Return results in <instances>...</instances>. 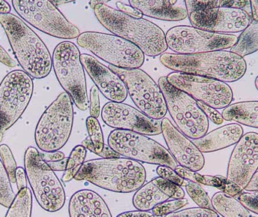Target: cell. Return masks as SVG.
Masks as SVG:
<instances>
[{
    "label": "cell",
    "mask_w": 258,
    "mask_h": 217,
    "mask_svg": "<svg viewBox=\"0 0 258 217\" xmlns=\"http://www.w3.org/2000/svg\"><path fill=\"white\" fill-rule=\"evenodd\" d=\"M159 60L171 70L209 77L224 83L238 81L247 71L244 57L224 50L194 54L163 53Z\"/></svg>",
    "instance_id": "6da1fadb"
},
{
    "label": "cell",
    "mask_w": 258,
    "mask_h": 217,
    "mask_svg": "<svg viewBox=\"0 0 258 217\" xmlns=\"http://www.w3.org/2000/svg\"><path fill=\"white\" fill-rule=\"evenodd\" d=\"M93 10L104 28L135 44L146 55L156 57L168 49L165 33L154 23L130 16L106 4L96 5Z\"/></svg>",
    "instance_id": "7a4b0ae2"
},
{
    "label": "cell",
    "mask_w": 258,
    "mask_h": 217,
    "mask_svg": "<svg viewBox=\"0 0 258 217\" xmlns=\"http://www.w3.org/2000/svg\"><path fill=\"white\" fill-rule=\"evenodd\" d=\"M0 24L24 72L36 80L48 77L52 69V57L40 37L12 13L0 14Z\"/></svg>",
    "instance_id": "3957f363"
},
{
    "label": "cell",
    "mask_w": 258,
    "mask_h": 217,
    "mask_svg": "<svg viewBox=\"0 0 258 217\" xmlns=\"http://www.w3.org/2000/svg\"><path fill=\"white\" fill-rule=\"evenodd\" d=\"M147 178L145 168L128 158L93 159L82 165L76 174L77 181L86 180L101 189L118 193L138 190Z\"/></svg>",
    "instance_id": "277c9868"
},
{
    "label": "cell",
    "mask_w": 258,
    "mask_h": 217,
    "mask_svg": "<svg viewBox=\"0 0 258 217\" xmlns=\"http://www.w3.org/2000/svg\"><path fill=\"white\" fill-rule=\"evenodd\" d=\"M72 99L62 92L45 109L35 130V142L41 151H59L71 137L74 125Z\"/></svg>",
    "instance_id": "5b68a950"
},
{
    "label": "cell",
    "mask_w": 258,
    "mask_h": 217,
    "mask_svg": "<svg viewBox=\"0 0 258 217\" xmlns=\"http://www.w3.org/2000/svg\"><path fill=\"white\" fill-rule=\"evenodd\" d=\"M24 169L39 205L49 213L63 208L66 201L63 185L54 171L41 159L39 151L34 147H28L26 150Z\"/></svg>",
    "instance_id": "8992f818"
},
{
    "label": "cell",
    "mask_w": 258,
    "mask_h": 217,
    "mask_svg": "<svg viewBox=\"0 0 258 217\" xmlns=\"http://www.w3.org/2000/svg\"><path fill=\"white\" fill-rule=\"evenodd\" d=\"M52 67L60 86L77 108L86 111L89 107L86 74L80 50L74 42L64 41L55 47Z\"/></svg>",
    "instance_id": "52a82bcc"
},
{
    "label": "cell",
    "mask_w": 258,
    "mask_h": 217,
    "mask_svg": "<svg viewBox=\"0 0 258 217\" xmlns=\"http://www.w3.org/2000/svg\"><path fill=\"white\" fill-rule=\"evenodd\" d=\"M77 43L112 66L125 69L140 68L145 57L137 45L116 35L84 32L77 38Z\"/></svg>",
    "instance_id": "ba28073f"
},
{
    "label": "cell",
    "mask_w": 258,
    "mask_h": 217,
    "mask_svg": "<svg viewBox=\"0 0 258 217\" xmlns=\"http://www.w3.org/2000/svg\"><path fill=\"white\" fill-rule=\"evenodd\" d=\"M167 109L177 128L190 139H199L207 133L209 121L198 101L168 83L165 77L159 80Z\"/></svg>",
    "instance_id": "9c48e42d"
},
{
    "label": "cell",
    "mask_w": 258,
    "mask_h": 217,
    "mask_svg": "<svg viewBox=\"0 0 258 217\" xmlns=\"http://www.w3.org/2000/svg\"><path fill=\"white\" fill-rule=\"evenodd\" d=\"M18 15L36 30L62 39L78 38L80 31L51 0H12Z\"/></svg>",
    "instance_id": "30bf717a"
},
{
    "label": "cell",
    "mask_w": 258,
    "mask_h": 217,
    "mask_svg": "<svg viewBox=\"0 0 258 217\" xmlns=\"http://www.w3.org/2000/svg\"><path fill=\"white\" fill-rule=\"evenodd\" d=\"M33 79L24 70L12 71L0 84V142L25 112L33 97Z\"/></svg>",
    "instance_id": "8fae6325"
},
{
    "label": "cell",
    "mask_w": 258,
    "mask_h": 217,
    "mask_svg": "<svg viewBox=\"0 0 258 217\" xmlns=\"http://www.w3.org/2000/svg\"><path fill=\"white\" fill-rule=\"evenodd\" d=\"M108 145L121 156L138 162L165 165L172 169L178 165L165 147L138 132L116 129L109 135Z\"/></svg>",
    "instance_id": "7c38bea8"
},
{
    "label": "cell",
    "mask_w": 258,
    "mask_h": 217,
    "mask_svg": "<svg viewBox=\"0 0 258 217\" xmlns=\"http://www.w3.org/2000/svg\"><path fill=\"white\" fill-rule=\"evenodd\" d=\"M126 86L128 94L137 107L150 118L160 120L168 112L166 102L159 85L142 69H125L110 65Z\"/></svg>",
    "instance_id": "4fadbf2b"
},
{
    "label": "cell",
    "mask_w": 258,
    "mask_h": 217,
    "mask_svg": "<svg viewBox=\"0 0 258 217\" xmlns=\"http://www.w3.org/2000/svg\"><path fill=\"white\" fill-rule=\"evenodd\" d=\"M165 39L168 48L176 54H194L231 48L238 37L189 26H177L168 30Z\"/></svg>",
    "instance_id": "5bb4252c"
},
{
    "label": "cell",
    "mask_w": 258,
    "mask_h": 217,
    "mask_svg": "<svg viewBox=\"0 0 258 217\" xmlns=\"http://www.w3.org/2000/svg\"><path fill=\"white\" fill-rule=\"evenodd\" d=\"M166 78L176 89L213 108H226L233 101V91L224 82L180 72L171 73Z\"/></svg>",
    "instance_id": "9a60e30c"
},
{
    "label": "cell",
    "mask_w": 258,
    "mask_h": 217,
    "mask_svg": "<svg viewBox=\"0 0 258 217\" xmlns=\"http://www.w3.org/2000/svg\"><path fill=\"white\" fill-rule=\"evenodd\" d=\"M192 27L220 33L243 31L252 21L251 14L237 8L217 6L188 15Z\"/></svg>",
    "instance_id": "2e32d148"
},
{
    "label": "cell",
    "mask_w": 258,
    "mask_h": 217,
    "mask_svg": "<svg viewBox=\"0 0 258 217\" xmlns=\"http://www.w3.org/2000/svg\"><path fill=\"white\" fill-rule=\"evenodd\" d=\"M101 118L109 127L138 132L149 136L162 133V121L150 118L141 111L123 103H107L101 110Z\"/></svg>",
    "instance_id": "e0dca14e"
},
{
    "label": "cell",
    "mask_w": 258,
    "mask_h": 217,
    "mask_svg": "<svg viewBox=\"0 0 258 217\" xmlns=\"http://www.w3.org/2000/svg\"><path fill=\"white\" fill-rule=\"evenodd\" d=\"M258 169V133L242 135L232 152L227 168V177L245 190Z\"/></svg>",
    "instance_id": "ac0fdd59"
},
{
    "label": "cell",
    "mask_w": 258,
    "mask_h": 217,
    "mask_svg": "<svg viewBox=\"0 0 258 217\" xmlns=\"http://www.w3.org/2000/svg\"><path fill=\"white\" fill-rule=\"evenodd\" d=\"M162 133L170 153L179 165L194 171H200L204 168L206 161L203 153L165 117L162 120Z\"/></svg>",
    "instance_id": "d6986e66"
},
{
    "label": "cell",
    "mask_w": 258,
    "mask_h": 217,
    "mask_svg": "<svg viewBox=\"0 0 258 217\" xmlns=\"http://www.w3.org/2000/svg\"><path fill=\"white\" fill-rule=\"evenodd\" d=\"M81 61L95 86L107 100L118 103L126 100L128 90L118 74L89 54H81Z\"/></svg>",
    "instance_id": "ffe728a7"
},
{
    "label": "cell",
    "mask_w": 258,
    "mask_h": 217,
    "mask_svg": "<svg viewBox=\"0 0 258 217\" xmlns=\"http://www.w3.org/2000/svg\"><path fill=\"white\" fill-rule=\"evenodd\" d=\"M71 217H111L107 204L97 192L89 189L78 191L70 200Z\"/></svg>",
    "instance_id": "44dd1931"
},
{
    "label": "cell",
    "mask_w": 258,
    "mask_h": 217,
    "mask_svg": "<svg viewBox=\"0 0 258 217\" xmlns=\"http://www.w3.org/2000/svg\"><path fill=\"white\" fill-rule=\"evenodd\" d=\"M243 133V128L240 124L232 123L218 127L206 133L203 137L192 141L202 153H213L235 145Z\"/></svg>",
    "instance_id": "7402d4cb"
},
{
    "label": "cell",
    "mask_w": 258,
    "mask_h": 217,
    "mask_svg": "<svg viewBox=\"0 0 258 217\" xmlns=\"http://www.w3.org/2000/svg\"><path fill=\"white\" fill-rule=\"evenodd\" d=\"M132 7L143 15L166 21H183L187 18L186 9L171 4L169 0H128Z\"/></svg>",
    "instance_id": "603a6c76"
},
{
    "label": "cell",
    "mask_w": 258,
    "mask_h": 217,
    "mask_svg": "<svg viewBox=\"0 0 258 217\" xmlns=\"http://www.w3.org/2000/svg\"><path fill=\"white\" fill-rule=\"evenodd\" d=\"M226 121L258 128V101H243L229 105L222 112Z\"/></svg>",
    "instance_id": "cb8c5ba5"
},
{
    "label": "cell",
    "mask_w": 258,
    "mask_h": 217,
    "mask_svg": "<svg viewBox=\"0 0 258 217\" xmlns=\"http://www.w3.org/2000/svg\"><path fill=\"white\" fill-rule=\"evenodd\" d=\"M170 199L153 181L143 185L135 192L132 199L134 207L137 210L149 211L152 210L158 204Z\"/></svg>",
    "instance_id": "d4e9b609"
},
{
    "label": "cell",
    "mask_w": 258,
    "mask_h": 217,
    "mask_svg": "<svg viewBox=\"0 0 258 217\" xmlns=\"http://www.w3.org/2000/svg\"><path fill=\"white\" fill-rule=\"evenodd\" d=\"M214 210L222 216H252L249 210L236 198L224 192L215 193L212 198Z\"/></svg>",
    "instance_id": "484cf974"
},
{
    "label": "cell",
    "mask_w": 258,
    "mask_h": 217,
    "mask_svg": "<svg viewBox=\"0 0 258 217\" xmlns=\"http://www.w3.org/2000/svg\"><path fill=\"white\" fill-rule=\"evenodd\" d=\"M258 51V21L253 20L242 32L230 51L241 57L249 55Z\"/></svg>",
    "instance_id": "4316f807"
},
{
    "label": "cell",
    "mask_w": 258,
    "mask_h": 217,
    "mask_svg": "<svg viewBox=\"0 0 258 217\" xmlns=\"http://www.w3.org/2000/svg\"><path fill=\"white\" fill-rule=\"evenodd\" d=\"M86 127H87L89 138L84 139L82 142L81 145L89 151L96 154L97 156H99L105 145L101 124L97 118L92 116L88 117L86 119Z\"/></svg>",
    "instance_id": "83f0119b"
},
{
    "label": "cell",
    "mask_w": 258,
    "mask_h": 217,
    "mask_svg": "<svg viewBox=\"0 0 258 217\" xmlns=\"http://www.w3.org/2000/svg\"><path fill=\"white\" fill-rule=\"evenodd\" d=\"M33 208V195L28 187L18 190L9 207L6 217H30Z\"/></svg>",
    "instance_id": "f1b7e54d"
},
{
    "label": "cell",
    "mask_w": 258,
    "mask_h": 217,
    "mask_svg": "<svg viewBox=\"0 0 258 217\" xmlns=\"http://www.w3.org/2000/svg\"><path fill=\"white\" fill-rule=\"evenodd\" d=\"M203 184L217 188L221 192L233 197H236L244 191L236 183L222 176L203 175Z\"/></svg>",
    "instance_id": "f546056e"
},
{
    "label": "cell",
    "mask_w": 258,
    "mask_h": 217,
    "mask_svg": "<svg viewBox=\"0 0 258 217\" xmlns=\"http://www.w3.org/2000/svg\"><path fill=\"white\" fill-rule=\"evenodd\" d=\"M15 197L9 174L0 158V205L9 208Z\"/></svg>",
    "instance_id": "4dcf8cb0"
},
{
    "label": "cell",
    "mask_w": 258,
    "mask_h": 217,
    "mask_svg": "<svg viewBox=\"0 0 258 217\" xmlns=\"http://www.w3.org/2000/svg\"><path fill=\"white\" fill-rule=\"evenodd\" d=\"M185 187L189 196L199 207L213 209L212 200L209 198L207 192L198 183L188 180L185 183Z\"/></svg>",
    "instance_id": "1f68e13d"
},
{
    "label": "cell",
    "mask_w": 258,
    "mask_h": 217,
    "mask_svg": "<svg viewBox=\"0 0 258 217\" xmlns=\"http://www.w3.org/2000/svg\"><path fill=\"white\" fill-rule=\"evenodd\" d=\"M152 181L170 198L181 199L185 197V192L181 186H178L172 182L168 181L160 177L153 179Z\"/></svg>",
    "instance_id": "d6a6232c"
},
{
    "label": "cell",
    "mask_w": 258,
    "mask_h": 217,
    "mask_svg": "<svg viewBox=\"0 0 258 217\" xmlns=\"http://www.w3.org/2000/svg\"><path fill=\"white\" fill-rule=\"evenodd\" d=\"M188 204V200L186 198L181 199H175L173 201H166L161 204H158L152 210L153 216H165L170 213L177 211L180 209L183 208Z\"/></svg>",
    "instance_id": "836d02e7"
},
{
    "label": "cell",
    "mask_w": 258,
    "mask_h": 217,
    "mask_svg": "<svg viewBox=\"0 0 258 217\" xmlns=\"http://www.w3.org/2000/svg\"><path fill=\"white\" fill-rule=\"evenodd\" d=\"M0 158H1L2 162L7 171L8 174H9L11 183H16L15 172H16L18 167H17L16 162H15V158L12 154V150L6 144L0 145Z\"/></svg>",
    "instance_id": "e575fe53"
},
{
    "label": "cell",
    "mask_w": 258,
    "mask_h": 217,
    "mask_svg": "<svg viewBox=\"0 0 258 217\" xmlns=\"http://www.w3.org/2000/svg\"><path fill=\"white\" fill-rule=\"evenodd\" d=\"M168 216H189V217H218L219 214L214 209L204 208V207H192L185 209L180 211H175L170 213Z\"/></svg>",
    "instance_id": "d590c367"
},
{
    "label": "cell",
    "mask_w": 258,
    "mask_h": 217,
    "mask_svg": "<svg viewBox=\"0 0 258 217\" xmlns=\"http://www.w3.org/2000/svg\"><path fill=\"white\" fill-rule=\"evenodd\" d=\"M239 200L249 211L258 215V190L253 192H242L236 195Z\"/></svg>",
    "instance_id": "8d00e7d4"
},
{
    "label": "cell",
    "mask_w": 258,
    "mask_h": 217,
    "mask_svg": "<svg viewBox=\"0 0 258 217\" xmlns=\"http://www.w3.org/2000/svg\"><path fill=\"white\" fill-rule=\"evenodd\" d=\"M220 0H184L188 15L219 6Z\"/></svg>",
    "instance_id": "74e56055"
},
{
    "label": "cell",
    "mask_w": 258,
    "mask_h": 217,
    "mask_svg": "<svg viewBox=\"0 0 258 217\" xmlns=\"http://www.w3.org/2000/svg\"><path fill=\"white\" fill-rule=\"evenodd\" d=\"M156 173L159 177L165 179V180L172 182V183H175V184L180 186H185L186 181H185L184 179L180 177L175 171H174L170 167L159 165L158 168H156Z\"/></svg>",
    "instance_id": "f35d334b"
},
{
    "label": "cell",
    "mask_w": 258,
    "mask_h": 217,
    "mask_svg": "<svg viewBox=\"0 0 258 217\" xmlns=\"http://www.w3.org/2000/svg\"><path fill=\"white\" fill-rule=\"evenodd\" d=\"M90 107L91 116L98 118L101 113V105H100L99 89L97 86H93L90 91Z\"/></svg>",
    "instance_id": "ab89813d"
},
{
    "label": "cell",
    "mask_w": 258,
    "mask_h": 217,
    "mask_svg": "<svg viewBox=\"0 0 258 217\" xmlns=\"http://www.w3.org/2000/svg\"><path fill=\"white\" fill-rule=\"evenodd\" d=\"M174 171L183 177L184 180H190V181L196 182V183H201L203 184V175L198 174L197 171H194L192 170L188 169L181 165H177V168Z\"/></svg>",
    "instance_id": "60d3db41"
},
{
    "label": "cell",
    "mask_w": 258,
    "mask_h": 217,
    "mask_svg": "<svg viewBox=\"0 0 258 217\" xmlns=\"http://www.w3.org/2000/svg\"><path fill=\"white\" fill-rule=\"evenodd\" d=\"M198 104L200 106V107L203 109V110L204 111L208 118H209L212 122L215 123L217 125H220V124H222L223 121H224L222 114L220 113L216 109L209 107V106L206 105V104H203V103L200 102V101H198Z\"/></svg>",
    "instance_id": "b9f144b4"
},
{
    "label": "cell",
    "mask_w": 258,
    "mask_h": 217,
    "mask_svg": "<svg viewBox=\"0 0 258 217\" xmlns=\"http://www.w3.org/2000/svg\"><path fill=\"white\" fill-rule=\"evenodd\" d=\"M116 5L119 11L126 14V15H130V16L135 17L137 18H142L144 16L141 11L132 7V6H128V5L125 4L122 2H117Z\"/></svg>",
    "instance_id": "7bdbcfd3"
},
{
    "label": "cell",
    "mask_w": 258,
    "mask_h": 217,
    "mask_svg": "<svg viewBox=\"0 0 258 217\" xmlns=\"http://www.w3.org/2000/svg\"><path fill=\"white\" fill-rule=\"evenodd\" d=\"M39 156L45 162H54L64 159V153L62 152H44L39 151Z\"/></svg>",
    "instance_id": "ee69618b"
},
{
    "label": "cell",
    "mask_w": 258,
    "mask_h": 217,
    "mask_svg": "<svg viewBox=\"0 0 258 217\" xmlns=\"http://www.w3.org/2000/svg\"><path fill=\"white\" fill-rule=\"evenodd\" d=\"M15 179H16L17 187L18 190L23 188L27 187V177L25 169L22 167H18L15 172Z\"/></svg>",
    "instance_id": "f6af8a7d"
},
{
    "label": "cell",
    "mask_w": 258,
    "mask_h": 217,
    "mask_svg": "<svg viewBox=\"0 0 258 217\" xmlns=\"http://www.w3.org/2000/svg\"><path fill=\"white\" fill-rule=\"evenodd\" d=\"M0 62L8 67L13 68L17 66L16 61L12 58V57L1 45H0Z\"/></svg>",
    "instance_id": "bcb514c9"
},
{
    "label": "cell",
    "mask_w": 258,
    "mask_h": 217,
    "mask_svg": "<svg viewBox=\"0 0 258 217\" xmlns=\"http://www.w3.org/2000/svg\"><path fill=\"white\" fill-rule=\"evenodd\" d=\"M45 162L54 171H65L68 167V158H64L61 160L54 161V162Z\"/></svg>",
    "instance_id": "7dc6e473"
},
{
    "label": "cell",
    "mask_w": 258,
    "mask_h": 217,
    "mask_svg": "<svg viewBox=\"0 0 258 217\" xmlns=\"http://www.w3.org/2000/svg\"><path fill=\"white\" fill-rule=\"evenodd\" d=\"M153 214L149 211H144V210H138L137 211H128L125 213H121L118 215V216H126V217H147L153 216Z\"/></svg>",
    "instance_id": "c3c4849f"
},
{
    "label": "cell",
    "mask_w": 258,
    "mask_h": 217,
    "mask_svg": "<svg viewBox=\"0 0 258 217\" xmlns=\"http://www.w3.org/2000/svg\"><path fill=\"white\" fill-rule=\"evenodd\" d=\"M245 190H246L247 192L258 190V171L254 174L251 181L249 182Z\"/></svg>",
    "instance_id": "681fc988"
},
{
    "label": "cell",
    "mask_w": 258,
    "mask_h": 217,
    "mask_svg": "<svg viewBox=\"0 0 258 217\" xmlns=\"http://www.w3.org/2000/svg\"><path fill=\"white\" fill-rule=\"evenodd\" d=\"M251 5V18L254 21H258V0H249Z\"/></svg>",
    "instance_id": "f907efd6"
},
{
    "label": "cell",
    "mask_w": 258,
    "mask_h": 217,
    "mask_svg": "<svg viewBox=\"0 0 258 217\" xmlns=\"http://www.w3.org/2000/svg\"><path fill=\"white\" fill-rule=\"evenodd\" d=\"M11 6L6 0H0V14H8L11 12Z\"/></svg>",
    "instance_id": "816d5d0a"
},
{
    "label": "cell",
    "mask_w": 258,
    "mask_h": 217,
    "mask_svg": "<svg viewBox=\"0 0 258 217\" xmlns=\"http://www.w3.org/2000/svg\"><path fill=\"white\" fill-rule=\"evenodd\" d=\"M110 1H111V0H90L89 4H90L91 8L93 9L96 5L106 4V3Z\"/></svg>",
    "instance_id": "f5cc1de1"
},
{
    "label": "cell",
    "mask_w": 258,
    "mask_h": 217,
    "mask_svg": "<svg viewBox=\"0 0 258 217\" xmlns=\"http://www.w3.org/2000/svg\"><path fill=\"white\" fill-rule=\"evenodd\" d=\"M51 1L56 6H59L72 3V2L77 1V0H51Z\"/></svg>",
    "instance_id": "db71d44e"
},
{
    "label": "cell",
    "mask_w": 258,
    "mask_h": 217,
    "mask_svg": "<svg viewBox=\"0 0 258 217\" xmlns=\"http://www.w3.org/2000/svg\"><path fill=\"white\" fill-rule=\"evenodd\" d=\"M255 87L256 89H257V90L258 91V76L257 77H256L255 79Z\"/></svg>",
    "instance_id": "11a10c76"
},
{
    "label": "cell",
    "mask_w": 258,
    "mask_h": 217,
    "mask_svg": "<svg viewBox=\"0 0 258 217\" xmlns=\"http://www.w3.org/2000/svg\"><path fill=\"white\" fill-rule=\"evenodd\" d=\"M169 1L171 4L175 5L177 3V0H169Z\"/></svg>",
    "instance_id": "9f6ffc18"
}]
</instances>
